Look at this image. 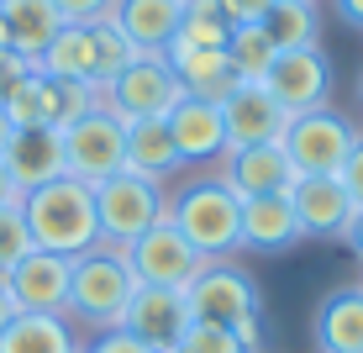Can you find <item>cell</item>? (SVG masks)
<instances>
[{
    "instance_id": "cell-1",
    "label": "cell",
    "mask_w": 363,
    "mask_h": 353,
    "mask_svg": "<svg viewBox=\"0 0 363 353\" xmlns=\"http://www.w3.org/2000/svg\"><path fill=\"white\" fill-rule=\"evenodd\" d=\"M21 217H27V232H32V248L43 254H64V259H79L100 243V217H95V185L64 180L53 185H37V190L21 195Z\"/></svg>"
},
{
    "instance_id": "cell-2",
    "label": "cell",
    "mask_w": 363,
    "mask_h": 353,
    "mask_svg": "<svg viewBox=\"0 0 363 353\" xmlns=\"http://www.w3.org/2000/svg\"><path fill=\"white\" fill-rule=\"evenodd\" d=\"M137 295V274L127 264V248L116 243H100L90 254L74 259V285H69V322L90 327V332H111V327H121Z\"/></svg>"
},
{
    "instance_id": "cell-3",
    "label": "cell",
    "mask_w": 363,
    "mask_h": 353,
    "mask_svg": "<svg viewBox=\"0 0 363 353\" xmlns=\"http://www.w3.org/2000/svg\"><path fill=\"white\" fill-rule=\"evenodd\" d=\"M164 217L184 232V243L200 259H232L242 248V200L211 174V180H190L184 190L169 195Z\"/></svg>"
},
{
    "instance_id": "cell-4",
    "label": "cell",
    "mask_w": 363,
    "mask_h": 353,
    "mask_svg": "<svg viewBox=\"0 0 363 353\" xmlns=\"http://www.w3.org/2000/svg\"><path fill=\"white\" fill-rule=\"evenodd\" d=\"M184 306H190V322H221L237 332V327L264 317V290L232 259H206L200 274L184 285Z\"/></svg>"
},
{
    "instance_id": "cell-5",
    "label": "cell",
    "mask_w": 363,
    "mask_h": 353,
    "mask_svg": "<svg viewBox=\"0 0 363 353\" xmlns=\"http://www.w3.org/2000/svg\"><path fill=\"white\" fill-rule=\"evenodd\" d=\"M184 100V85L179 74L169 69V58H153V53H137L116 80L100 90V106L116 111L121 121H153V116H169L174 106Z\"/></svg>"
},
{
    "instance_id": "cell-6",
    "label": "cell",
    "mask_w": 363,
    "mask_h": 353,
    "mask_svg": "<svg viewBox=\"0 0 363 353\" xmlns=\"http://www.w3.org/2000/svg\"><path fill=\"white\" fill-rule=\"evenodd\" d=\"M164 206H169L164 185L143 180V174H127V169L95 185V217H100V237H106V243H116V248L137 243V237H143L147 227H153L158 217H164Z\"/></svg>"
},
{
    "instance_id": "cell-7",
    "label": "cell",
    "mask_w": 363,
    "mask_h": 353,
    "mask_svg": "<svg viewBox=\"0 0 363 353\" xmlns=\"http://www.w3.org/2000/svg\"><path fill=\"white\" fill-rule=\"evenodd\" d=\"M121 169H127V121L116 111L95 106L90 116L64 127V174H74L84 185H100Z\"/></svg>"
},
{
    "instance_id": "cell-8",
    "label": "cell",
    "mask_w": 363,
    "mask_h": 353,
    "mask_svg": "<svg viewBox=\"0 0 363 353\" xmlns=\"http://www.w3.org/2000/svg\"><path fill=\"white\" fill-rule=\"evenodd\" d=\"M353 143H358V132L332 106L300 111V116H290V127H284V153H290L295 174H342Z\"/></svg>"
},
{
    "instance_id": "cell-9",
    "label": "cell",
    "mask_w": 363,
    "mask_h": 353,
    "mask_svg": "<svg viewBox=\"0 0 363 353\" xmlns=\"http://www.w3.org/2000/svg\"><path fill=\"white\" fill-rule=\"evenodd\" d=\"M127 264L137 274V285H158V290H184L200 274V259L190 243H184V232L174 227L169 217H158L147 227L137 243H127Z\"/></svg>"
},
{
    "instance_id": "cell-10",
    "label": "cell",
    "mask_w": 363,
    "mask_h": 353,
    "mask_svg": "<svg viewBox=\"0 0 363 353\" xmlns=\"http://www.w3.org/2000/svg\"><path fill=\"white\" fill-rule=\"evenodd\" d=\"M264 90L279 100L290 116L327 106V95H332V58L321 53V48H279V58H274L269 74H264Z\"/></svg>"
},
{
    "instance_id": "cell-11",
    "label": "cell",
    "mask_w": 363,
    "mask_h": 353,
    "mask_svg": "<svg viewBox=\"0 0 363 353\" xmlns=\"http://www.w3.org/2000/svg\"><path fill=\"white\" fill-rule=\"evenodd\" d=\"M0 285L11 290L16 311H37V317H69V285H74V259L43 254L32 248L11 274H0Z\"/></svg>"
},
{
    "instance_id": "cell-12",
    "label": "cell",
    "mask_w": 363,
    "mask_h": 353,
    "mask_svg": "<svg viewBox=\"0 0 363 353\" xmlns=\"http://www.w3.org/2000/svg\"><path fill=\"white\" fill-rule=\"evenodd\" d=\"M216 180L227 185L237 200H253V195H279L295 185V163L284 153V143H258V148H232L221 153Z\"/></svg>"
},
{
    "instance_id": "cell-13",
    "label": "cell",
    "mask_w": 363,
    "mask_h": 353,
    "mask_svg": "<svg viewBox=\"0 0 363 353\" xmlns=\"http://www.w3.org/2000/svg\"><path fill=\"white\" fill-rule=\"evenodd\" d=\"M221 121H227V153L232 148H258V143H284V127H290V111L274 100L264 85H237V90L221 100Z\"/></svg>"
},
{
    "instance_id": "cell-14",
    "label": "cell",
    "mask_w": 363,
    "mask_h": 353,
    "mask_svg": "<svg viewBox=\"0 0 363 353\" xmlns=\"http://www.w3.org/2000/svg\"><path fill=\"white\" fill-rule=\"evenodd\" d=\"M284 195H290V206H295L300 237H342L347 222H353V211H358L337 174H295V185Z\"/></svg>"
},
{
    "instance_id": "cell-15",
    "label": "cell",
    "mask_w": 363,
    "mask_h": 353,
    "mask_svg": "<svg viewBox=\"0 0 363 353\" xmlns=\"http://www.w3.org/2000/svg\"><path fill=\"white\" fill-rule=\"evenodd\" d=\"M132 337H143L153 353L179 348L184 327H190V306H184V290H158V285H137L127 317H121Z\"/></svg>"
},
{
    "instance_id": "cell-16",
    "label": "cell",
    "mask_w": 363,
    "mask_h": 353,
    "mask_svg": "<svg viewBox=\"0 0 363 353\" xmlns=\"http://www.w3.org/2000/svg\"><path fill=\"white\" fill-rule=\"evenodd\" d=\"M0 163H6V174L16 180L21 195L37 190V185L64 180V127H16Z\"/></svg>"
},
{
    "instance_id": "cell-17",
    "label": "cell",
    "mask_w": 363,
    "mask_h": 353,
    "mask_svg": "<svg viewBox=\"0 0 363 353\" xmlns=\"http://www.w3.org/2000/svg\"><path fill=\"white\" fill-rule=\"evenodd\" d=\"M64 32V16H58L53 0H0V37L16 58H27L37 69V58L48 53V43Z\"/></svg>"
},
{
    "instance_id": "cell-18",
    "label": "cell",
    "mask_w": 363,
    "mask_h": 353,
    "mask_svg": "<svg viewBox=\"0 0 363 353\" xmlns=\"http://www.w3.org/2000/svg\"><path fill=\"white\" fill-rule=\"evenodd\" d=\"M164 121H169L174 148H179V163H200V158L227 153V121H221V106H211V100L184 95Z\"/></svg>"
},
{
    "instance_id": "cell-19",
    "label": "cell",
    "mask_w": 363,
    "mask_h": 353,
    "mask_svg": "<svg viewBox=\"0 0 363 353\" xmlns=\"http://www.w3.org/2000/svg\"><path fill=\"white\" fill-rule=\"evenodd\" d=\"M116 21L127 32V43L137 53H153L164 58L169 43L179 37V21H184V0H116Z\"/></svg>"
},
{
    "instance_id": "cell-20",
    "label": "cell",
    "mask_w": 363,
    "mask_h": 353,
    "mask_svg": "<svg viewBox=\"0 0 363 353\" xmlns=\"http://www.w3.org/2000/svg\"><path fill=\"white\" fill-rule=\"evenodd\" d=\"M295 243H300V222H295V206L284 190L242 200V248H253V254H284Z\"/></svg>"
},
{
    "instance_id": "cell-21",
    "label": "cell",
    "mask_w": 363,
    "mask_h": 353,
    "mask_svg": "<svg viewBox=\"0 0 363 353\" xmlns=\"http://www.w3.org/2000/svg\"><path fill=\"white\" fill-rule=\"evenodd\" d=\"M169 69L179 74V85H184V95H195V100H211V106H221L237 85V74L227 64V48L221 53H206V48H179V43H169Z\"/></svg>"
},
{
    "instance_id": "cell-22",
    "label": "cell",
    "mask_w": 363,
    "mask_h": 353,
    "mask_svg": "<svg viewBox=\"0 0 363 353\" xmlns=\"http://www.w3.org/2000/svg\"><path fill=\"white\" fill-rule=\"evenodd\" d=\"M179 169V148L169 137V121H127V174H143V180L164 185L169 174Z\"/></svg>"
},
{
    "instance_id": "cell-23",
    "label": "cell",
    "mask_w": 363,
    "mask_h": 353,
    "mask_svg": "<svg viewBox=\"0 0 363 353\" xmlns=\"http://www.w3.org/2000/svg\"><path fill=\"white\" fill-rule=\"evenodd\" d=\"M37 69L48 80H79L100 90V53H95V27H64L48 43V53L37 58Z\"/></svg>"
},
{
    "instance_id": "cell-24",
    "label": "cell",
    "mask_w": 363,
    "mask_h": 353,
    "mask_svg": "<svg viewBox=\"0 0 363 353\" xmlns=\"http://www.w3.org/2000/svg\"><path fill=\"white\" fill-rule=\"evenodd\" d=\"M0 353H84L69 317H37L16 311V322L0 332Z\"/></svg>"
},
{
    "instance_id": "cell-25",
    "label": "cell",
    "mask_w": 363,
    "mask_h": 353,
    "mask_svg": "<svg viewBox=\"0 0 363 353\" xmlns=\"http://www.w3.org/2000/svg\"><path fill=\"white\" fill-rule=\"evenodd\" d=\"M321 353H363V290H337L316 306Z\"/></svg>"
},
{
    "instance_id": "cell-26",
    "label": "cell",
    "mask_w": 363,
    "mask_h": 353,
    "mask_svg": "<svg viewBox=\"0 0 363 353\" xmlns=\"http://www.w3.org/2000/svg\"><path fill=\"white\" fill-rule=\"evenodd\" d=\"M0 111L11 116V127H58V80H48L43 69L21 74Z\"/></svg>"
},
{
    "instance_id": "cell-27",
    "label": "cell",
    "mask_w": 363,
    "mask_h": 353,
    "mask_svg": "<svg viewBox=\"0 0 363 353\" xmlns=\"http://www.w3.org/2000/svg\"><path fill=\"white\" fill-rule=\"evenodd\" d=\"M274 58H279V43L269 37L264 21H253V27H232V37H227V64H232L237 80L264 85V74H269Z\"/></svg>"
},
{
    "instance_id": "cell-28",
    "label": "cell",
    "mask_w": 363,
    "mask_h": 353,
    "mask_svg": "<svg viewBox=\"0 0 363 353\" xmlns=\"http://www.w3.org/2000/svg\"><path fill=\"white\" fill-rule=\"evenodd\" d=\"M269 37L279 48H321V16H316V0H274L269 11Z\"/></svg>"
},
{
    "instance_id": "cell-29",
    "label": "cell",
    "mask_w": 363,
    "mask_h": 353,
    "mask_svg": "<svg viewBox=\"0 0 363 353\" xmlns=\"http://www.w3.org/2000/svg\"><path fill=\"white\" fill-rule=\"evenodd\" d=\"M232 37V21L221 16L216 0H184V21H179V48H206V53H221Z\"/></svg>"
},
{
    "instance_id": "cell-30",
    "label": "cell",
    "mask_w": 363,
    "mask_h": 353,
    "mask_svg": "<svg viewBox=\"0 0 363 353\" xmlns=\"http://www.w3.org/2000/svg\"><path fill=\"white\" fill-rule=\"evenodd\" d=\"M95 53H100V90H106V85L137 58V48L127 43V32H121L116 21H95Z\"/></svg>"
},
{
    "instance_id": "cell-31",
    "label": "cell",
    "mask_w": 363,
    "mask_h": 353,
    "mask_svg": "<svg viewBox=\"0 0 363 353\" xmlns=\"http://www.w3.org/2000/svg\"><path fill=\"white\" fill-rule=\"evenodd\" d=\"M174 353H247V348H242V337H237L232 327H221V322H190Z\"/></svg>"
},
{
    "instance_id": "cell-32",
    "label": "cell",
    "mask_w": 363,
    "mask_h": 353,
    "mask_svg": "<svg viewBox=\"0 0 363 353\" xmlns=\"http://www.w3.org/2000/svg\"><path fill=\"white\" fill-rule=\"evenodd\" d=\"M27 254H32V232L21 206H0V274H11Z\"/></svg>"
},
{
    "instance_id": "cell-33",
    "label": "cell",
    "mask_w": 363,
    "mask_h": 353,
    "mask_svg": "<svg viewBox=\"0 0 363 353\" xmlns=\"http://www.w3.org/2000/svg\"><path fill=\"white\" fill-rule=\"evenodd\" d=\"M64 27H95V21H111L116 16V0H53Z\"/></svg>"
},
{
    "instance_id": "cell-34",
    "label": "cell",
    "mask_w": 363,
    "mask_h": 353,
    "mask_svg": "<svg viewBox=\"0 0 363 353\" xmlns=\"http://www.w3.org/2000/svg\"><path fill=\"white\" fill-rule=\"evenodd\" d=\"M216 6H221V16H227L232 27H253V21H269L274 0H216Z\"/></svg>"
},
{
    "instance_id": "cell-35",
    "label": "cell",
    "mask_w": 363,
    "mask_h": 353,
    "mask_svg": "<svg viewBox=\"0 0 363 353\" xmlns=\"http://www.w3.org/2000/svg\"><path fill=\"white\" fill-rule=\"evenodd\" d=\"M84 353H153V348H147L143 337H132L127 327H111V332H95V343Z\"/></svg>"
},
{
    "instance_id": "cell-36",
    "label": "cell",
    "mask_w": 363,
    "mask_h": 353,
    "mask_svg": "<svg viewBox=\"0 0 363 353\" xmlns=\"http://www.w3.org/2000/svg\"><path fill=\"white\" fill-rule=\"evenodd\" d=\"M337 180H342V190L353 195V206H363V137L353 143V153H347V163H342Z\"/></svg>"
},
{
    "instance_id": "cell-37",
    "label": "cell",
    "mask_w": 363,
    "mask_h": 353,
    "mask_svg": "<svg viewBox=\"0 0 363 353\" xmlns=\"http://www.w3.org/2000/svg\"><path fill=\"white\" fill-rule=\"evenodd\" d=\"M21 74H32L27 58H16V53H6V58H0V100L16 90V80H21Z\"/></svg>"
},
{
    "instance_id": "cell-38",
    "label": "cell",
    "mask_w": 363,
    "mask_h": 353,
    "mask_svg": "<svg viewBox=\"0 0 363 353\" xmlns=\"http://www.w3.org/2000/svg\"><path fill=\"white\" fill-rule=\"evenodd\" d=\"M342 243H347V248H353V254L363 259V206L353 211V222H347V232H342Z\"/></svg>"
},
{
    "instance_id": "cell-39",
    "label": "cell",
    "mask_w": 363,
    "mask_h": 353,
    "mask_svg": "<svg viewBox=\"0 0 363 353\" xmlns=\"http://www.w3.org/2000/svg\"><path fill=\"white\" fill-rule=\"evenodd\" d=\"M332 6H337V16H342L347 27H358V32H363V0H332Z\"/></svg>"
},
{
    "instance_id": "cell-40",
    "label": "cell",
    "mask_w": 363,
    "mask_h": 353,
    "mask_svg": "<svg viewBox=\"0 0 363 353\" xmlns=\"http://www.w3.org/2000/svg\"><path fill=\"white\" fill-rule=\"evenodd\" d=\"M0 206H21V190H16V180L6 174V163H0Z\"/></svg>"
},
{
    "instance_id": "cell-41",
    "label": "cell",
    "mask_w": 363,
    "mask_h": 353,
    "mask_svg": "<svg viewBox=\"0 0 363 353\" xmlns=\"http://www.w3.org/2000/svg\"><path fill=\"white\" fill-rule=\"evenodd\" d=\"M11 322H16V300H11V290L0 285V332H6Z\"/></svg>"
},
{
    "instance_id": "cell-42",
    "label": "cell",
    "mask_w": 363,
    "mask_h": 353,
    "mask_svg": "<svg viewBox=\"0 0 363 353\" xmlns=\"http://www.w3.org/2000/svg\"><path fill=\"white\" fill-rule=\"evenodd\" d=\"M11 132H16V127H11V116H6V111H0V153H6V143H11Z\"/></svg>"
},
{
    "instance_id": "cell-43",
    "label": "cell",
    "mask_w": 363,
    "mask_h": 353,
    "mask_svg": "<svg viewBox=\"0 0 363 353\" xmlns=\"http://www.w3.org/2000/svg\"><path fill=\"white\" fill-rule=\"evenodd\" d=\"M6 53H11V48H6V37H0V58H6Z\"/></svg>"
},
{
    "instance_id": "cell-44",
    "label": "cell",
    "mask_w": 363,
    "mask_h": 353,
    "mask_svg": "<svg viewBox=\"0 0 363 353\" xmlns=\"http://www.w3.org/2000/svg\"><path fill=\"white\" fill-rule=\"evenodd\" d=\"M358 95H363V85H358Z\"/></svg>"
},
{
    "instance_id": "cell-45",
    "label": "cell",
    "mask_w": 363,
    "mask_h": 353,
    "mask_svg": "<svg viewBox=\"0 0 363 353\" xmlns=\"http://www.w3.org/2000/svg\"><path fill=\"white\" fill-rule=\"evenodd\" d=\"M169 353H174V348H169Z\"/></svg>"
}]
</instances>
